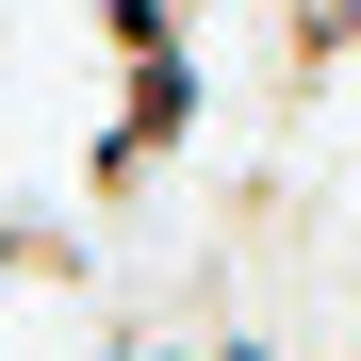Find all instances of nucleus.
I'll use <instances>...</instances> for the list:
<instances>
[{"label":"nucleus","instance_id":"1","mask_svg":"<svg viewBox=\"0 0 361 361\" xmlns=\"http://www.w3.org/2000/svg\"><path fill=\"white\" fill-rule=\"evenodd\" d=\"M329 82H361V0H279V99L312 115Z\"/></svg>","mask_w":361,"mask_h":361}]
</instances>
